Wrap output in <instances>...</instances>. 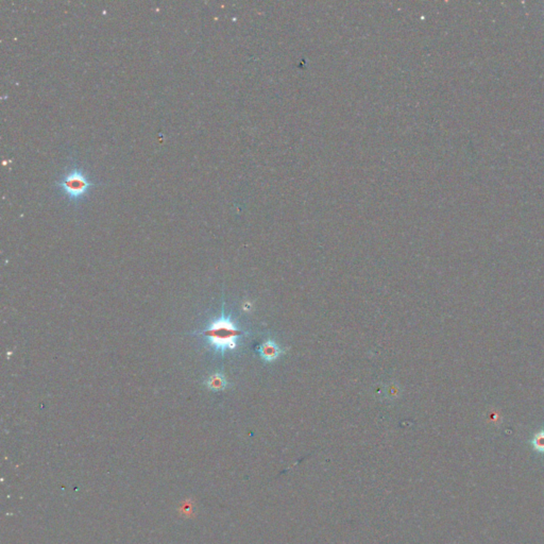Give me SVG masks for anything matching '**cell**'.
<instances>
[{
  "instance_id": "cell-1",
  "label": "cell",
  "mask_w": 544,
  "mask_h": 544,
  "mask_svg": "<svg viewBox=\"0 0 544 544\" xmlns=\"http://www.w3.org/2000/svg\"><path fill=\"white\" fill-rule=\"evenodd\" d=\"M203 334L207 336L210 344L215 351L224 353L228 350H234L237 346L241 332L230 317L222 315L220 318L213 321Z\"/></svg>"
},
{
  "instance_id": "cell-2",
  "label": "cell",
  "mask_w": 544,
  "mask_h": 544,
  "mask_svg": "<svg viewBox=\"0 0 544 544\" xmlns=\"http://www.w3.org/2000/svg\"><path fill=\"white\" fill-rule=\"evenodd\" d=\"M93 185L94 182L88 177L86 172L78 167L70 168L57 182L60 191L72 201L82 200L89 194Z\"/></svg>"
},
{
  "instance_id": "cell-3",
  "label": "cell",
  "mask_w": 544,
  "mask_h": 544,
  "mask_svg": "<svg viewBox=\"0 0 544 544\" xmlns=\"http://www.w3.org/2000/svg\"><path fill=\"white\" fill-rule=\"evenodd\" d=\"M258 353L262 359H264L265 361H274L280 357L282 350L277 342L271 340V339H268L267 341H265L259 346Z\"/></svg>"
},
{
  "instance_id": "cell-4",
  "label": "cell",
  "mask_w": 544,
  "mask_h": 544,
  "mask_svg": "<svg viewBox=\"0 0 544 544\" xmlns=\"http://www.w3.org/2000/svg\"><path fill=\"white\" fill-rule=\"evenodd\" d=\"M208 385L209 387L214 389V390H221V389H224L225 386H226V381L225 378L220 375V374H216L213 377H211L209 382H208Z\"/></svg>"
},
{
  "instance_id": "cell-5",
  "label": "cell",
  "mask_w": 544,
  "mask_h": 544,
  "mask_svg": "<svg viewBox=\"0 0 544 544\" xmlns=\"http://www.w3.org/2000/svg\"><path fill=\"white\" fill-rule=\"evenodd\" d=\"M534 446L539 452H544V432L538 433L534 438Z\"/></svg>"
}]
</instances>
